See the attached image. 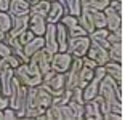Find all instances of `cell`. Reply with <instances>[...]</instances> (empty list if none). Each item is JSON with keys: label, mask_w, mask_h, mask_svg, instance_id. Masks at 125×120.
Masks as SVG:
<instances>
[{"label": "cell", "mask_w": 125, "mask_h": 120, "mask_svg": "<svg viewBox=\"0 0 125 120\" xmlns=\"http://www.w3.org/2000/svg\"><path fill=\"white\" fill-rule=\"evenodd\" d=\"M98 95L104 99V104H106L104 112H115V114H122L124 115V107H122V85L117 83L111 75L106 74L101 79Z\"/></svg>", "instance_id": "cell-1"}, {"label": "cell", "mask_w": 125, "mask_h": 120, "mask_svg": "<svg viewBox=\"0 0 125 120\" xmlns=\"http://www.w3.org/2000/svg\"><path fill=\"white\" fill-rule=\"evenodd\" d=\"M15 77L26 87H37L42 83V72L34 62H21L15 69Z\"/></svg>", "instance_id": "cell-2"}, {"label": "cell", "mask_w": 125, "mask_h": 120, "mask_svg": "<svg viewBox=\"0 0 125 120\" xmlns=\"http://www.w3.org/2000/svg\"><path fill=\"white\" fill-rule=\"evenodd\" d=\"M64 83H66L64 74L55 72V70H48L47 74L42 75L40 87H43L52 96H58V95H61L62 91L66 90V88H64Z\"/></svg>", "instance_id": "cell-3"}, {"label": "cell", "mask_w": 125, "mask_h": 120, "mask_svg": "<svg viewBox=\"0 0 125 120\" xmlns=\"http://www.w3.org/2000/svg\"><path fill=\"white\" fill-rule=\"evenodd\" d=\"M90 47V39L88 35H80V37H69L67 40V53L72 58H82L87 55Z\"/></svg>", "instance_id": "cell-4"}, {"label": "cell", "mask_w": 125, "mask_h": 120, "mask_svg": "<svg viewBox=\"0 0 125 120\" xmlns=\"http://www.w3.org/2000/svg\"><path fill=\"white\" fill-rule=\"evenodd\" d=\"M80 67H82V58H74L71 67L64 72V79H66V83L64 88L66 90H72V88L79 87V82H80Z\"/></svg>", "instance_id": "cell-5"}, {"label": "cell", "mask_w": 125, "mask_h": 120, "mask_svg": "<svg viewBox=\"0 0 125 120\" xmlns=\"http://www.w3.org/2000/svg\"><path fill=\"white\" fill-rule=\"evenodd\" d=\"M72 56L67 51H56L55 55H52V61H50V69L55 72L64 74L72 64Z\"/></svg>", "instance_id": "cell-6"}, {"label": "cell", "mask_w": 125, "mask_h": 120, "mask_svg": "<svg viewBox=\"0 0 125 120\" xmlns=\"http://www.w3.org/2000/svg\"><path fill=\"white\" fill-rule=\"evenodd\" d=\"M59 22H61L62 26H66V29H67V34H69V37L88 35V32H87V30H85L80 24H79L77 16H72V15H67V13H64V15H62V18L59 19Z\"/></svg>", "instance_id": "cell-7"}, {"label": "cell", "mask_w": 125, "mask_h": 120, "mask_svg": "<svg viewBox=\"0 0 125 120\" xmlns=\"http://www.w3.org/2000/svg\"><path fill=\"white\" fill-rule=\"evenodd\" d=\"M103 11L106 18V29L109 32H122V13L111 7H106Z\"/></svg>", "instance_id": "cell-8"}, {"label": "cell", "mask_w": 125, "mask_h": 120, "mask_svg": "<svg viewBox=\"0 0 125 120\" xmlns=\"http://www.w3.org/2000/svg\"><path fill=\"white\" fill-rule=\"evenodd\" d=\"M87 56L90 59H93L98 66H104L109 61L107 50L104 47H101L99 43H96V42H92V40H90V47H88V51H87Z\"/></svg>", "instance_id": "cell-9"}, {"label": "cell", "mask_w": 125, "mask_h": 120, "mask_svg": "<svg viewBox=\"0 0 125 120\" xmlns=\"http://www.w3.org/2000/svg\"><path fill=\"white\" fill-rule=\"evenodd\" d=\"M29 61L31 62H34V64L40 69V72H42V75L43 74H47L48 70H52L50 69V61H52V55L48 53L45 48H40L39 51H35L32 56L29 58Z\"/></svg>", "instance_id": "cell-10"}, {"label": "cell", "mask_w": 125, "mask_h": 120, "mask_svg": "<svg viewBox=\"0 0 125 120\" xmlns=\"http://www.w3.org/2000/svg\"><path fill=\"white\" fill-rule=\"evenodd\" d=\"M43 48L50 53V55H55L58 51V43H56V24L52 22H47V29L43 34Z\"/></svg>", "instance_id": "cell-11"}, {"label": "cell", "mask_w": 125, "mask_h": 120, "mask_svg": "<svg viewBox=\"0 0 125 120\" xmlns=\"http://www.w3.org/2000/svg\"><path fill=\"white\" fill-rule=\"evenodd\" d=\"M26 29H29V15L11 16V29L8 30L7 35L18 37L19 34H22Z\"/></svg>", "instance_id": "cell-12"}, {"label": "cell", "mask_w": 125, "mask_h": 120, "mask_svg": "<svg viewBox=\"0 0 125 120\" xmlns=\"http://www.w3.org/2000/svg\"><path fill=\"white\" fill-rule=\"evenodd\" d=\"M83 119H95V120H99L103 119V112H101V107H99L98 101L95 98L93 99H88V101L83 102Z\"/></svg>", "instance_id": "cell-13"}, {"label": "cell", "mask_w": 125, "mask_h": 120, "mask_svg": "<svg viewBox=\"0 0 125 120\" xmlns=\"http://www.w3.org/2000/svg\"><path fill=\"white\" fill-rule=\"evenodd\" d=\"M29 29L34 32V35L43 37L45 29H47V19H45V16L29 13Z\"/></svg>", "instance_id": "cell-14"}, {"label": "cell", "mask_w": 125, "mask_h": 120, "mask_svg": "<svg viewBox=\"0 0 125 120\" xmlns=\"http://www.w3.org/2000/svg\"><path fill=\"white\" fill-rule=\"evenodd\" d=\"M29 8L31 3L26 0H11L7 13L10 16H22V15H29Z\"/></svg>", "instance_id": "cell-15"}, {"label": "cell", "mask_w": 125, "mask_h": 120, "mask_svg": "<svg viewBox=\"0 0 125 120\" xmlns=\"http://www.w3.org/2000/svg\"><path fill=\"white\" fill-rule=\"evenodd\" d=\"M104 70H106L107 75H111L117 83L122 85V82H124V67H122V62L107 61L106 64H104Z\"/></svg>", "instance_id": "cell-16"}, {"label": "cell", "mask_w": 125, "mask_h": 120, "mask_svg": "<svg viewBox=\"0 0 125 120\" xmlns=\"http://www.w3.org/2000/svg\"><path fill=\"white\" fill-rule=\"evenodd\" d=\"M62 15H64V7H62V3L59 2V0H55V2H52V5H50V10H48V15H47V22H52V24H56V22H59V19L62 18Z\"/></svg>", "instance_id": "cell-17"}, {"label": "cell", "mask_w": 125, "mask_h": 120, "mask_svg": "<svg viewBox=\"0 0 125 120\" xmlns=\"http://www.w3.org/2000/svg\"><path fill=\"white\" fill-rule=\"evenodd\" d=\"M67 40H69V34H67L66 26H62L61 22H56V43H58V51H66L67 50Z\"/></svg>", "instance_id": "cell-18"}, {"label": "cell", "mask_w": 125, "mask_h": 120, "mask_svg": "<svg viewBox=\"0 0 125 120\" xmlns=\"http://www.w3.org/2000/svg\"><path fill=\"white\" fill-rule=\"evenodd\" d=\"M107 34H109V30L106 29V27H98V29H93L92 32H88V39L92 40V42H96V43H99L101 47H104L107 50L109 48V43H107Z\"/></svg>", "instance_id": "cell-19"}, {"label": "cell", "mask_w": 125, "mask_h": 120, "mask_svg": "<svg viewBox=\"0 0 125 120\" xmlns=\"http://www.w3.org/2000/svg\"><path fill=\"white\" fill-rule=\"evenodd\" d=\"M43 37L40 35H35L31 42H27L24 47H22V51H24V55H26V58H31V56L35 53V51H39L40 48H43Z\"/></svg>", "instance_id": "cell-20"}, {"label": "cell", "mask_w": 125, "mask_h": 120, "mask_svg": "<svg viewBox=\"0 0 125 120\" xmlns=\"http://www.w3.org/2000/svg\"><path fill=\"white\" fill-rule=\"evenodd\" d=\"M107 56H109V61H114V62L124 61V45H122V42L111 43L109 48H107Z\"/></svg>", "instance_id": "cell-21"}, {"label": "cell", "mask_w": 125, "mask_h": 120, "mask_svg": "<svg viewBox=\"0 0 125 120\" xmlns=\"http://www.w3.org/2000/svg\"><path fill=\"white\" fill-rule=\"evenodd\" d=\"M50 5H52V2H47V0H39L37 3L31 5L29 13H32V15H40V16H45V18H47L48 10H50Z\"/></svg>", "instance_id": "cell-22"}, {"label": "cell", "mask_w": 125, "mask_h": 120, "mask_svg": "<svg viewBox=\"0 0 125 120\" xmlns=\"http://www.w3.org/2000/svg\"><path fill=\"white\" fill-rule=\"evenodd\" d=\"M11 29V16L7 11H0V40H3Z\"/></svg>", "instance_id": "cell-23"}, {"label": "cell", "mask_w": 125, "mask_h": 120, "mask_svg": "<svg viewBox=\"0 0 125 120\" xmlns=\"http://www.w3.org/2000/svg\"><path fill=\"white\" fill-rule=\"evenodd\" d=\"M62 7H64V13H67V15H72V16L80 15V10H82L80 0H64Z\"/></svg>", "instance_id": "cell-24"}, {"label": "cell", "mask_w": 125, "mask_h": 120, "mask_svg": "<svg viewBox=\"0 0 125 120\" xmlns=\"http://www.w3.org/2000/svg\"><path fill=\"white\" fill-rule=\"evenodd\" d=\"M82 8H90V10H101L109 5V0H80Z\"/></svg>", "instance_id": "cell-25"}, {"label": "cell", "mask_w": 125, "mask_h": 120, "mask_svg": "<svg viewBox=\"0 0 125 120\" xmlns=\"http://www.w3.org/2000/svg\"><path fill=\"white\" fill-rule=\"evenodd\" d=\"M90 13H92V22H93V27H95V29H98V27H106L104 11H101V10H90Z\"/></svg>", "instance_id": "cell-26"}, {"label": "cell", "mask_w": 125, "mask_h": 120, "mask_svg": "<svg viewBox=\"0 0 125 120\" xmlns=\"http://www.w3.org/2000/svg\"><path fill=\"white\" fill-rule=\"evenodd\" d=\"M93 70L95 69H92V67H88V66H83L82 64V67H80V82H79V88H83L85 85L88 83L90 80L93 79Z\"/></svg>", "instance_id": "cell-27"}, {"label": "cell", "mask_w": 125, "mask_h": 120, "mask_svg": "<svg viewBox=\"0 0 125 120\" xmlns=\"http://www.w3.org/2000/svg\"><path fill=\"white\" fill-rule=\"evenodd\" d=\"M34 37H35V35H34L32 30H31V29H26L22 34H19V35H18V40H19V43H21L22 47H24V45H26L27 42H31V40H32Z\"/></svg>", "instance_id": "cell-28"}, {"label": "cell", "mask_w": 125, "mask_h": 120, "mask_svg": "<svg viewBox=\"0 0 125 120\" xmlns=\"http://www.w3.org/2000/svg\"><path fill=\"white\" fill-rule=\"evenodd\" d=\"M3 59H5V62H7V64L10 66V67H13V69H16V67H18V66H19V64H21V62H22L21 59H19L18 56L15 55V53H11V55L5 56Z\"/></svg>", "instance_id": "cell-29"}, {"label": "cell", "mask_w": 125, "mask_h": 120, "mask_svg": "<svg viewBox=\"0 0 125 120\" xmlns=\"http://www.w3.org/2000/svg\"><path fill=\"white\" fill-rule=\"evenodd\" d=\"M2 114H3V119H7V120L18 119V114H16V110L13 109V107H10V106H7V107L2 110Z\"/></svg>", "instance_id": "cell-30"}, {"label": "cell", "mask_w": 125, "mask_h": 120, "mask_svg": "<svg viewBox=\"0 0 125 120\" xmlns=\"http://www.w3.org/2000/svg\"><path fill=\"white\" fill-rule=\"evenodd\" d=\"M107 43H117V42H122V32H109L106 37Z\"/></svg>", "instance_id": "cell-31"}, {"label": "cell", "mask_w": 125, "mask_h": 120, "mask_svg": "<svg viewBox=\"0 0 125 120\" xmlns=\"http://www.w3.org/2000/svg\"><path fill=\"white\" fill-rule=\"evenodd\" d=\"M107 7L114 8L115 11L122 13V0H109V5H107Z\"/></svg>", "instance_id": "cell-32"}, {"label": "cell", "mask_w": 125, "mask_h": 120, "mask_svg": "<svg viewBox=\"0 0 125 120\" xmlns=\"http://www.w3.org/2000/svg\"><path fill=\"white\" fill-rule=\"evenodd\" d=\"M82 64H83V66H88V67H92V69H95L96 66H98L95 61H93V59H90L87 55H85V56H82Z\"/></svg>", "instance_id": "cell-33"}, {"label": "cell", "mask_w": 125, "mask_h": 120, "mask_svg": "<svg viewBox=\"0 0 125 120\" xmlns=\"http://www.w3.org/2000/svg\"><path fill=\"white\" fill-rule=\"evenodd\" d=\"M8 104H10V99H8V96H5L3 93L0 91V110H3Z\"/></svg>", "instance_id": "cell-34"}, {"label": "cell", "mask_w": 125, "mask_h": 120, "mask_svg": "<svg viewBox=\"0 0 125 120\" xmlns=\"http://www.w3.org/2000/svg\"><path fill=\"white\" fill-rule=\"evenodd\" d=\"M11 0H0V11H7Z\"/></svg>", "instance_id": "cell-35"}, {"label": "cell", "mask_w": 125, "mask_h": 120, "mask_svg": "<svg viewBox=\"0 0 125 120\" xmlns=\"http://www.w3.org/2000/svg\"><path fill=\"white\" fill-rule=\"evenodd\" d=\"M3 64H5V61H3V58H2V56H0V70L3 69Z\"/></svg>", "instance_id": "cell-36"}, {"label": "cell", "mask_w": 125, "mask_h": 120, "mask_svg": "<svg viewBox=\"0 0 125 120\" xmlns=\"http://www.w3.org/2000/svg\"><path fill=\"white\" fill-rule=\"evenodd\" d=\"M26 2H29L31 5H34V3H37V2H39V0H26Z\"/></svg>", "instance_id": "cell-37"}, {"label": "cell", "mask_w": 125, "mask_h": 120, "mask_svg": "<svg viewBox=\"0 0 125 120\" xmlns=\"http://www.w3.org/2000/svg\"><path fill=\"white\" fill-rule=\"evenodd\" d=\"M0 119H3V114H2V110H0Z\"/></svg>", "instance_id": "cell-38"}, {"label": "cell", "mask_w": 125, "mask_h": 120, "mask_svg": "<svg viewBox=\"0 0 125 120\" xmlns=\"http://www.w3.org/2000/svg\"><path fill=\"white\" fill-rule=\"evenodd\" d=\"M47 2H55V0H47Z\"/></svg>", "instance_id": "cell-39"}]
</instances>
